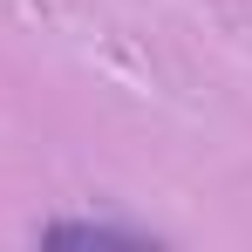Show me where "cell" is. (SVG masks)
<instances>
[{
  "label": "cell",
  "mask_w": 252,
  "mask_h": 252,
  "mask_svg": "<svg viewBox=\"0 0 252 252\" xmlns=\"http://www.w3.org/2000/svg\"><path fill=\"white\" fill-rule=\"evenodd\" d=\"M34 246H116V252H157L164 239L143 225H116V218H48L34 225Z\"/></svg>",
  "instance_id": "obj_1"
}]
</instances>
